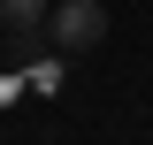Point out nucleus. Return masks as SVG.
I'll return each instance as SVG.
<instances>
[{"label":"nucleus","instance_id":"obj_1","mask_svg":"<svg viewBox=\"0 0 153 145\" xmlns=\"http://www.w3.org/2000/svg\"><path fill=\"white\" fill-rule=\"evenodd\" d=\"M100 38H107V8L100 0H54V16H46V46L54 54H92Z\"/></svg>","mask_w":153,"mask_h":145},{"label":"nucleus","instance_id":"obj_2","mask_svg":"<svg viewBox=\"0 0 153 145\" xmlns=\"http://www.w3.org/2000/svg\"><path fill=\"white\" fill-rule=\"evenodd\" d=\"M46 16H54V0H0L8 31H46Z\"/></svg>","mask_w":153,"mask_h":145}]
</instances>
